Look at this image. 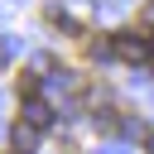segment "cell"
Segmentation results:
<instances>
[{"label":"cell","instance_id":"6da1fadb","mask_svg":"<svg viewBox=\"0 0 154 154\" xmlns=\"http://www.w3.org/2000/svg\"><path fill=\"white\" fill-rule=\"evenodd\" d=\"M116 53L125 58V63H149L154 58V38L140 29V34H116Z\"/></svg>","mask_w":154,"mask_h":154},{"label":"cell","instance_id":"277c9868","mask_svg":"<svg viewBox=\"0 0 154 154\" xmlns=\"http://www.w3.org/2000/svg\"><path fill=\"white\" fill-rule=\"evenodd\" d=\"M14 91H19L24 101H34V96H38V77H34V72H19V77H14Z\"/></svg>","mask_w":154,"mask_h":154},{"label":"cell","instance_id":"5b68a950","mask_svg":"<svg viewBox=\"0 0 154 154\" xmlns=\"http://www.w3.org/2000/svg\"><path fill=\"white\" fill-rule=\"evenodd\" d=\"M144 149H149V154H154V130H149V135H144Z\"/></svg>","mask_w":154,"mask_h":154},{"label":"cell","instance_id":"3957f363","mask_svg":"<svg viewBox=\"0 0 154 154\" xmlns=\"http://www.w3.org/2000/svg\"><path fill=\"white\" fill-rule=\"evenodd\" d=\"M24 120H29V125H34V130H48V125H53V111H48V106H43V101H38V96H34V101H29V106H24Z\"/></svg>","mask_w":154,"mask_h":154},{"label":"cell","instance_id":"7a4b0ae2","mask_svg":"<svg viewBox=\"0 0 154 154\" xmlns=\"http://www.w3.org/2000/svg\"><path fill=\"white\" fill-rule=\"evenodd\" d=\"M10 144H14V154H29V149L38 144V130H34L29 120H19V125L10 130Z\"/></svg>","mask_w":154,"mask_h":154}]
</instances>
